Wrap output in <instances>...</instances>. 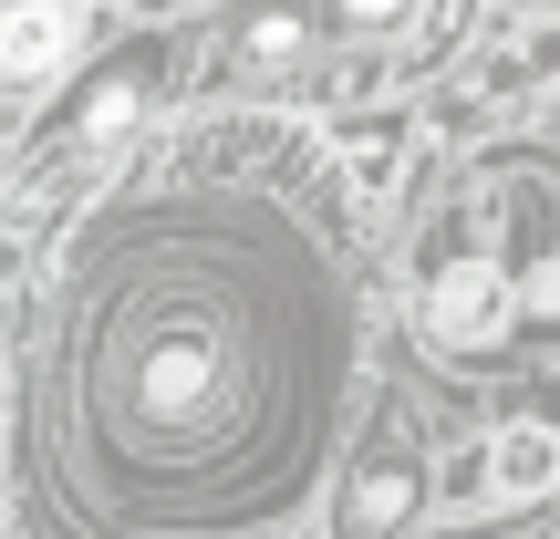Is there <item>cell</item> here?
<instances>
[{
  "mask_svg": "<svg viewBox=\"0 0 560 539\" xmlns=\"http://www.w3.org/2000/svg\"><path fill=\"white\" fill-rule=\"evenodd\" d=\"M219 384H229V342H219V321L177 312V321H156V332L136 342L125 415H136L145 436H166V425H208V415H219Z\"/></svg>",
  "mask_w": 560,
  "mask_h": 539,
  "instance_id": "1",
  "label": "cell"
},
{
  "mask_svg": "<svg viewBox=\"0 0 560 539\" xmlns=\"http://www.w3.org/2000/svg\"><path fill=\"white\" fill-rule=\"evenodd\" d=\"M509 270L499 260H446L436 270V291H425V332L446 342V353H488V342L509 332Z\"/></svg>",
  "mask_w": 560,
  "mask_h": 539,
  "instance_id": "2",
  "label": "cell"
},
{
  "mask_svg": "<svg viewBox=\"0 0 560 539\" xmlns=\"http://www.w3.org/2000/svg\"><path fill=\"white\" fill-rule=\"evenodd\" d=\"M83 52V0H0V83L32 94Z\"/></svg>",
  "mask_w": 560,
  "mask_h": 539,
  "instance_id": "3",
  "label": "cell"
},
{
  "mask_svg": "<svg viewBox=\"0 0 560 539\" xmlns=\"http://www.w3.org/2000/svg\"><path fill=\"white\" fill-rule=\"evenodd\" d=\"M416 508H425V457L416 446H374V457L353 467V488H342L332 539H395Z\"/></svg>",
  "mask_w": 560,
  "mask_h": 539,
  "instance_id": "4",
  "label": "cell"
},
{
  "mask_svg": "<svg viewBox=\"0 0 560 539\" xmlns=\"http://www.w3.org/2000/svg\"><path fill=\"white\" fill-rule=\"evenodd\" d=\"M550 478H560V425H509L499 457H488V488L499 499H540Z\"/></svg>",
  "mask_w": 560,
  "mask_h": 539,
  "instance_id": "5",
  "label": "cell"
},
{
  "mask_svg": "<svg viewBox=\"0 0 560 539\" xmlns=\"http://www.w3.org/2000/svg\"><path fill=\"white\" fill-rule=\"evenodd\" d=\"M301 42H312V21H301L291 0H270V11H249V21H240V62H249V73H291Z\"/></svg>",
  "mask_w": 560,
  "mask_h": 539,
  "instance_id": "6",
  "label": "cell"
},
{
  "mask_svg": "<svg viewBox=\"0 0 560 539\" xmlns=\"http://www.w3.org/2000/svg\"><path fill=\"white\" fill-rule=\"evenodd\" d=\"M136 115H145V62H125V73H104L94 94H83V145H115Z\"/></svg>",
  "mask_w": 560,
  "mask_h": 539,
  "instance_id": "7",
  "label": "cell"
},
{
  "mask_svg": "<svg viewBox=\"0 0 560 539\" xmlns=\"http://www.w3.org/2000/svg\"><path fill=\"white\" fill-rule=\"evenodd\" d=\"M405 11H416V0H332V21H342V32H395Z\"/></svg>",
  "mask_w": 560,
  "mask_h": 539,
  "instance_id": "8",
  "label": "cell"
},
{
  "mask_svg": "<svg viewBox=\"0 0 560 539\" xmlns=\"http://www.w3.org/2000/svg\"><path fill=\"white\" fill-rule=\"evenodd\" d=\"M509 301H520V312H540V321H560V260H529V280H520Z\"/></svg>",
  "mask_w": 560,
  "mask_h": 539,
  "instance_id": "9",
  "label": "cell"
},
{
  "mask_svg": "<svg viewBox=\"0 0 560 539\" xmlns=\"http://www.w3.org/2000/svg\"><path fill=\"white\" fill-rule=\"evenodd\" d=\"M520 11H560V0H520Z\"/></svg>",
  "mask_w": 560,
  "mask_h": 539,
  "instance_id": "10",
  "label": "cell"
}]
</instances>
